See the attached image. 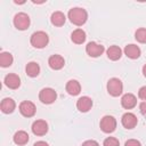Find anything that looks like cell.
I'll return each instance as SVG.
<instances>
[{
    "instance_id": "8fae6325",
    "label": "cell",
    "mask_w": 146,
    "mask_h": 146,
    "mask_svg": "<svg viewBox=\"0 0 146 146\" xmlns=\"http://www.w3.org/2000/svg\"><path fill=\"white\" fill-rule=\"evenodd\" d=\"M48 64H49L50 68L57 71V70H60V68L64 67V65H65V59H64L63 56L56 54V55H52V56L49 57Z\"/></svg>"
},
{
    "instance_id": "ffe728a7",
    "label": "cell",
    "mask_w": 146,
    "mask_h": 146,
    "mask_svg": "<svg viewBox=\"0 0 146 146\" xmlns=\"http://www.w3.org/2000/svg\"><path fill=\"white\" fill-rule=\"evenodd\" d=\"M86 32L82 30V29H76V30H74L73 32H72V34H71V40L74 42V43H76V44H81V43H83L84 41H86Z\"/></svg>"
},
{
    "instance_id": "6da1fadb",
    "label": "cell",
    "mask_w": 146,
    "mask_h": 146,
    "mask_svg": "<svg viewBox=\"0 0 146 146\" xmlns=\"http://www.w3.org/2000/svg\"><path fill=\"white\" fill-rule=\"evenodd\" d=\"M68 19L72 24H74L76 26H81L87 22L88 13L83 8L74 7V8L70 9V11H68Z\"/></svg>"
},
{
    "instance_id": "5b68a950",
    "label": "cell",
    "mask_w": 146,
    "mask_h": 146,
    "mask_svg": "<svg viewBox=\"0 0 146 146\" xmlns=\"http://www.w3.org/2000/svg\"><path fill=\"white\" fill-rule=\"evenodd\" d=\"M99 127H100V129H102L103 132L111 133V132H113L116 129V120L112 115H105L100 120Z\"/></svg>"
},
{
    "instance_id": "8992f818",
    "label": "cell",
    "mask_w": 146,
    "mask_h": 146,
    "mask_svg": "<svg viewBox=\"0 0 146 146\" xmlns=\"http://www.w3.org/2000/svg\"><path fill=\"white\" fill-rule=\"evenodd\" d=\"M57 98V92L52 88H43L39 92V99L43 104H52Z\"/></svg>"
},
{
    "instance_id": "ba28073f",
    "label": "cell",
    "mask_w": 146,
    "mask_h": 146,
    "mask_svg": "<svg viewBox=\"0 0 146 146\" xmlns=\"http://www.w3.org/2000/svg\"><path fill=\"white\" fill-rule=\"evenodd\" d=\"M19 112L25 117H32L36 112V107L32 102L24 100L19 104Z\"/></svg>"
},
{
    "instance_id": "603a6c76",
    "label": "cell",
    "mask_w": 146,
    "mask_h": 146,
    "mask_svg": "<svg viewBox=\"0 0 146 146\" xmlns=\"http://www.w3.org/2000/svg\"><path fill=\"white\" fill-rule=\"evenodd\" d=\"M14 62V57L8 51H2L0 54V65L2 67H9Z\"/></svg>"
},
{
    "instance_id": "9a60e30c",
    "label": "cell",
    "mask_w": 146,
    "mask_h": 146,
    "mask_svg": "<svg viewBox=\"0 0 146 146\" xmlns=\"http://www.w3.org/2000/svg\"><path fill=\"white\" fill-rule=\"evenodd\" d=\"M124 55L127 56V57H129V58H131V59H137V58H139V56H140V48L137 46V44H127L125 47H124Z\"/></svg>"
},
{
    "instance_id": "d4e9b609",
    "label": "cell",
    "mask_w": 146,
    "mask_h": 146,
    "mask_svg": "<svg viewBox=\"0 0 146 146\" xmlns=\"http://www.w3.org/2000/svg\"><path fill=\"white\" fill-rule=\"evenodd\" d=\"M103 146H120V141L115 137H107L104 140Z\"/></svg>"
},
{
    "instance_id": "277c9868",
    "label": "cell",
    "mask_w": 146,
    "mask_h": 146,
    "mask_svg": "<svg viewBox=\"0 0 146 146\" xmlns=\"http://www.w3.org/2000/svg\"><path fill=\"white\" fill-rule=\"evenodd\" d=\"M30 23H31L30 16L25 13H18L14 16V25L17 30H21V31L27 30L30 26Z\"/></svg>"
},
{
    "instance_id": "4fadbf2b",
    "label": "cell",
    "mask_w": 146,
    "mask_h": 146,
    "mask_svg": "<svg viewBox=\"0 0 146 146\" xmlns=\"http://www.w3.org/2000/svg\"><path fill=\"white\" fill-rule=\"evenodd\" d=\"M3 82L9 89H17L21 86V78L15 73H9L5 76Z\"/></svg>"
},
{
    "instance_id": "2e32d148",
    "label": "cell",
    "mask_w": 146,
    "mask_h": 146,
    "mask_svg": "<svg viewBox=\"0 0 146 146\" xmlns=\"http://www.w3.org/2000/svg\"><path fill=\"white\" fill-rule=\"evenodd\" d=\"M16 107V104H15V100L13 98H3L1 100V105H0V108L2 111V113L5 114H10L14 112Z\"/></svg>"
},
{
    "instance_id": "ac0fdd59",
    "label": "cell",
    "mask_w": 146,
    "mask_h": 146,
    "mask_svg": "<svg viewBox=\"0 0 146 146\" xmlns=\"http://www.w3.org/2000/svg\"><path fill=\"white\" fill-rule=\"evenodd\" d=\"M66 91L68 95L71 96H76L80 94L81 91V86L79 83V81L76 80H70L67 83H66Z\"/></svg>"
},
{
    "instance_id": "7a4b0ae2",
    "label": "cell",
    "mask_w": 146,
    "mask_h": 146,
    "mask_svg": "<svg viewBox=\"0 0 146 146\" xmlns=\"http://www.w3.org/2000/svg\"><path fill=\"white\" fill-rule=\"evenodd\" d=\"M30 42L31 44L34 47V48H38V49H42L44 48L48 42H49V36L46 32L43 31H36L34 32L32 35H31V39H30Z\"/></svg>"
},
{
    "instance_id": "d6986e66",
    "label": "cell",
    "mask_w": 146,
    "mask_h": 146,
    "mask_svg": "<svg viewBox=\"0 0 146 146\" xmlns=\"http://www.w3.org/2000/svg\"><path fill=\"white\" fill-rule=\"evenodd\" d=\"M65 21H66V16L64 15V13L55 11V13L51 14L50 22H51L52 25H55V26H63L65 24Z\"/></svg>"
},
{
    "instance_id": "44dd1931",
    "label": "cell",
    "mask_w": 146,
    "mask_h": 146,
    "mask_svg": "<svg viewBox=\"0 0 146 146\" xmlns=\"http://www.w3.org/2000/svg\"><path fill=\"white\" fill-rule=\"evenodd\" d=\"M25 72H26V74H27L29 76L35 78V76H38L39 73H40V66H39V64H38L36 62H30V63H27L26 66H25Z\"/></svg>"
},
{
    "instance_id": "5bb4252c",
    "label": "cell",
    "mask_w": 146,
    "mask_h": 146,
    "mask_svg": "<svg viewBox=\"0 0 146 146\" xmlns=\"http://www.w3.org/2000/svg\"><path fill=\"white\" fill-rule=\"evenodd\" d=\"M121 105L125 110H131L137 105V98L132 94H124L121 98Z\"/></svg>"
},
{
    "instance_id": "4316f807",
    "label": "cell",
    "mask_w": 146,
    "mask_h": 146,
    "mask_svg": "<svg viewBox=\"0 0 146 146\" xmlns=\"http://www.w3.org/2000/svg\"><path fill=\"white\" fill-rule=\"evenodd\" d=\"M138 97H139L140 99H143L144 102H146V86H144V87H141V88L139 89V91H138Z\"/></svg>"
},
{
    "instance_id": "3957f363",
    "label": "cell",
    "mask_w": 146,
    "mask_h": 146,
    "mask_svg": "<svg viewBox=\"0 0 146 146\" xmlns=\"http://www.w3.org/2000/svg\"><path fill=\"white\" fill-rule=\"evenodd\" d=\"M106 87H107L108 94H110L111 96H113V97L120 96V95L122 94V91H123V83H122V81H121L120 79H117V78H112V79H110Z\"/></svg>"
},
{
    "instance_id": "484cf974",
    "label": "cell",
    "mask_w": 146,
    "mask_h": 146,
    "mask_svg": "<svg viewBox=\"0 0 146 146\" xmlns=\"http://www.w3.org/2000/svg\"><path fill=\"white\" fill-rule=\"evenodd\" d=\"M124 146H141V144L137 139H129V140L125 141Z\"/></svg>"
},
{
    "instance_id": "7402d4cb",
    "label": "cell",
    "mask_w": 146,
    "mask_h": 146,
    "mask_svg": "<svg viewBox=\"0 0 146 146\" xmlns=\"http://www.w3.org/2000/svg\"><path fill=\"white\" fill-rule=\"evenodd\" d=\"M106 54H107V57L111 60H117L122 56V50H121V48L119 46H111L106 50Z\"/></svg>"
},
{
    "instance_id": "30bf717a",
    "label": "cell",
    "mask_w": 146,
    "mask_h": 146,
    "mask_svg": "<svg viewBox=\"0 0 146 146\" xmlns=\"http://www.w3.org/2000/svg\"><path fill=\"white\" fill-rule=\"evenodd\" d=\"M31 129L35 136H43L48 132V123L44 120H36L33 122Z\"/></svg>"
},
{
    "instance_id": "e0dca14e",
    "label": "cell",
    "mask_w": 146,
    "mask_h": 146,
    "mask_svg": "<svg viewBox=\"0 0 146 146\" xmlns=\"http://www.w3.org/2000/svg\"><path fill=\"white\" fill-rule=\"evenodd\" d=\"M29 139H30V138H29V133H27L26 131H24V130H19V131H17V132H15V135H14V137H13L14 143H15L16 145H19V146H23V145L27 144Z\"/></svg>"
},
{
    "instance_id": "4dcf8cb0",
    "label": "cell",
    "mask_w": 146,
    "mask_h": 146,
    "mask_svg": "<svg viewBox=\"0 0 146 146\" xmlns=\"http://www.w3.org/2000/svg\"><path fill=\"white\" fill-rule=\"evenodd\" d=\"M143 74H144V76L146 78V64L143 66Z\"/></svg>"
},
{
    "instance_id": "52a82bcc",
    "label": "cell",
    "mask_w": 146,
    "mask_h": 146,
    "mask_svg": "<svg viewBox=\"0 0 146 146\" xmlns=\"http://www.w3.org/2000/svg\"><path fill=\"white\" fill-rule=\"evenodd\" d=\"M104 51H105L104 46H103V44H99V43H97V42H94V41L89 42V43L86 46V52H87L90 57H94V58L99 57L100 55H103Z\"/></svg>"
},
{
    "instance_id": "83f0119b",
    "label": "cell",
    "mask_w": 146,
    "mask_h": 146,
    "mask_svg": "<svg viewBox=\"0 0 146 146\" xmlns=\"http://www.w3.org/2000/svg\"><path fill=\"white\" fill-rule=\"evenodd\" d=\"M82 146H99V144L94 139H89V140H86L82 144Z\"/></svg>"
},
{
    "instance_id": "9c48e42d",
    "label": "cell",
    "mask_w": 146,
    "mask_h": 146,
    "mask_svg": "<svg viewBox=\"0 0 146 146\" xmlns=\"http://www.w3.org/2000/svg\"><path fill=\"white\" fill-rule=\"evenodd\" d=\"M121 123H122V125L125 129H133L137 125V123H138V119H137V116L133 113L127 112V113H124L122 115Z\"/></svg>"
},
{
    "instance_id": "cb8c5ba5",
    "label": "cell",
    "mask_w": 146,
    "mask_h": 146,
    "mask_svg": "<svg viewBox=\"0 0 146 146\" xmlns=\"http://www.w3.org/2000/svg\"><path fill=\"white\" fill-rule=\"evenodd\" d=\"M135 38L140 43H146V29L140 27L135 32Z\"/></svg>"
},
{
    "instance_id": "7c38bea8",
    "label": "cell",
    "mask_w": 146,
    "mask_h": 146,
    "mask_svg": "<svg viewBox=\"0 0 146 146\" xmlns=\"http://www.w3.org/2000/svg\"><path fill=\"white\" fill-rule=\"evenodd\" d=\"M91 107H92V99L88 96H82L76 102V108L82 113L88 112Z\"/></svg>"
},
{
    "instance_id": "f546056e",
    "label": "cell",
    "mask_w": 146,
    "mask_h": 146,
    "mask_svg": "<svg viewBox=\"0 0 146 146\" xmlns=\"http://www.w3.org/2000/svg\"><path fill=\"white\" fill-rule=\"evenodd\" d=\"M33 146H49V145H48L46 141H43V140H39V141L34 143Z\"/></svg>"
},
{
    "instance_id": "f1b7e54d",
    "label": "cell",
    "mask_w": 146,
    "mask_h": 146,
    "mask_svg": "<svg viewBox=\"0 0 146 146\" xmlns=\"http://www.w3.org/2000/svg\"><path fill=\"white\" fill-rule=\"evenodd\" d=\"M139 110H140V113L141 114H146V102H143L139 105Z\"/></svg>"
}]
</instances>
